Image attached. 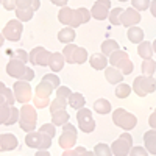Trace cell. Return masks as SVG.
I'll return each mask as SVG.
<instances>
[{
	"label": "cell",
	"instance_id": "34",
	"mask_svg": "<svg viewBox=\"0 0 156 156\" xmlns=\"http://www.w3.org/2000/svg\"><path fill=\"white\" fill-rule=\"evenodd\" d=\"M129 94H131V86L126 83H119L115 87V95L117 98H126Z\"/></svg>",
	"mask_w": 156,
	"mask_h": 156
},
{
	"label": "cell",
	"instance_id": "9",
	"mask_svg": "<svg viewBox=\"0 0 156 156\" xmlns=\"http://www.w3.org/2000/svg\"><path fill=\"white\" fill-rule=\"evenodd\" d=\"M51 139L48 134L42 133V131H30L25 136V144L30 148H36V150H42V148H50L51 147Z\"/></svg>",
	"mask_w": 156,
	"mask_h": 156
},
{
	"label": "cell",
	"instance_id": "29",
	"mask_svg": "<svg viewBox=\"0 0 156 156\" xmlns=\"http://www.w3.org/2000/svg\"><path fill=\"white\" fill-rule=\"evenodd\" d=\"M115 50H119V44H117L114 39H106V41H103L101 44V53L106 55L109 58V55H112Z\"/></svg>",
	"mask_w": 156,
	"mask_h": 156
},
{
	"label": "cell",
	"instance_id": "38",
	"mask_svg": "<svg viewBox=\"0 0 156 156\" xmlns=\"http://www.w3.org/2000/svg\"><path fill=\"white\" fill-rule=\"evenodd\" d=\"M94 154H97V156H111L112 154V150H111L109 145L100 142V144H97L94 147Z\"/></svg>",
	"mask_w": 156,
	"mask_h": 156
},
{
	"label": "cell",
	"instance_id": "2",
	"mask_svg": "<svg viewBox=\"0 0 156 156\" xmlns=\"http://www.w3.org/2000/svg\"><path fill=\"white\" fill-rule=\"evenodd\" d=\"M6 73L16 80H25V81H31L34 78V70L28 66H25V62H22L17 58H9L6 64Z\"/></svg>",
	"mask_w": 156,
	"mask_h": 156
},
{
	"label": "cell",
	"instance_id": "39",
	"mask_svg": "<svg viewBox=\"0 0 156 156\" xmlns=\"http://www.w3.org/2000/svg\"><path fill=\"white\" fill-rule=\"evenodd\" d=\"M150 0H131V5H133V8L134 9H137V11H145V9H148L150 8Z\"/></svg>",
	"mask_w": 156,
	"mask_h": 156
},
{
	"label": "cell",
	"instance_id": "16",
	"mask_svg": "<svg viewBox=\"0 0 156 156\" xmlns=\"http://www.w3.org/2000/svg\"><path fill=\"white\" fill-rule=\"evenodd\" d=\"M111 9V0H95V3L90 9V16L95 20H105L109 16Z\"/></svg>",
	"mask_w": 156,
	"mask_h": 156
},
{
	"label": "cell",
	"instance_id": "20",
	"mask_svg": "<svg viewBox=\"0 0 156 156\" xmlns=\"http://www.w3.org/2000/svg\"><path fill=\"white\" fill-rule=\"evenodd\" d=\"M123 76L125 75L117 67H114V66L105 69V78H106V81L109 84H119V83H122L123 81Z\"/></svg>",
	"mask_w": 156,
	"mask_h": 156
},
{
	"label": "cell",
	"instance_id": "15",
	"mask_svg": "<svg viewBox=\"0 0 156 156\" xmlns=\"http://www.w3.org/2000/svg\"><path fill=\"white\" fill-rule=\"evenodd\" d=\"M50 56H51V51L45 50L44 47H34L30 51V62L33 64V66L45 67V66H48Z\"/></svg>",
	"mask_w": 156,
	"mask_h": 156
},
{
	"label": "cell",
	"instance_id": "4",
	"mask_svg": "<svg viewBox=\"0 0 156 156\" xmlns=\"http://www.w3.org/2000/svg\"><path fill=\"white\" fill-rule=\"evenodd\" d=\"M55 90V87L51 86L47 80H41L34 89V95H33V105L34 108H45V106H50V95L51 92Z\"/></svg>",
	"mask_w": 156,
	"mask_h": 156
},
{
	"label": "cell",
	"instance_id": "47",
	"mask_svg": "<svg viewBox=\"0 0 156 156\" xmlns=\"http://www.w3.org/2000/svg\"><path fill=\"white\" fill-rule=\"evenodd\" d=\"M2 5L6 11H14L16 9V0H2Z\"/></svg>",
	"mask_w": 156,
	"mask_h": 156
},
{
	"label": "cell",
	"instance_id": "51",
	"mask_svg": "<svg viewBox=\"0 0 156 156\" xmlns=\"http://www.w3.org/2000/svg\"><path fill=\"white\" fill-rule=\"evenodd\" d=\"M3 41H5V36H3V33H0V47L3 45Z\"/></svg>",
	"mask_w": 156,
	"mask_h": 156
},
{
	"label": "cell",
	"instance_id": "48",
	"mask_svg": "<svg viewBox=\"0 0 156 156\" xmlns=\"http://www.w3.org/2000/svg\"><path fill=\"white\" fill-rule=\"evenodd\" d=\"M148 123H150L151 128H156V111L150 114V117H148Z\"/></svg>",
	"mask_w": 156,
	"mask_h": 156
},
{
	"label": "cell",
	"instance_id": "45",
	"mask_svg": "<svg viewBox=\"0 0 156 156\" xmlns=\"http://www.w3.org/2000/svg\"><path fill=\"white\" fill-rule=\"evenodd\" d=\"M19 112H20V109L12 106L11 108V114H9V119H8V122L5 125H14L16 122H19Z\"/></svg>",
	"mask_w": 156,
	"mask_h": 156
},
{
	"label": "cell",
	"instance_id": "8",
	"mask_svg": "<svg viewBox=\"0 0 156 156\" xmlns=\"http://www.w3.org/2000/svg\"><path fill=\"white\" fill-rule=\"evenodd\" d=\"M112 122H114V125L120 126L125 131H129V129H133L137 125V117L123 108H117L112 112Z\"/></svg>",
	"mask_w": 156,
	"mask_h": 156
},
{
	"label": "cell",
	"instance_id": "14",
	"mask_svg": "<svg viewBox=\"0 0 156 156\" xmlns=\"http://www.w3.org/2000/svg\"><path fill=\"white\" fill-rule=\"evenodd\" d=\"M12 92H14V97H16V101L19 103H28L31 100V86H30V81H25V80H17L12 86Z\"/></svg>",
	"mask_w": 156,
	"mask_h": 156
},
{
	"label": "cell",
	"instance_id": "49",
	"mask_svg": "<svg viewBox=\"0 0 156 156\" xmlns=\"http://www.w3.org/2000/svg\"><path fill=\"white\" fill-rule=\"evenodd\" d=\"M50 2L51 3H53V5H56V6H66L67 5V2H69V0H50Z\"/></svg>",
	"mask_w": 156,
	"mask_h": 156
},
{
	"label": "cell",
	"instance_id": "3",
	"mask_svg": "<svg viewBox=\"0 0 156 156\" xmlns=\"http://www.w3.org/2000/svg\"><path fill=\"white\" fill-rule=\"evenodd\" d=\"M36 123H37V112H36L34 106L28 105V103H23V106L20 108V112H19V126H20V129L25 131V133L34 131Z\"/></svg>",
	"mask_w": 156,
	"mask_h": 156
},
{
	"label": "cell",
	"instance_id": "7",
	"mask_svg": "<svg viewBox=\"0 0 156 156\" xmlns=\"http://www.w3.org/2000/svg\"><path fill=\"white\" fill-rule=\"evenodd\" d=\"M62 55L66 58V62L69 64H84L89 59L87 50L75 44H66V47L62 50Z\"/></svg>",
	"mask_w": 156,
	"mask_h": 156
},
{
	"label": "cell",
	"instance_id": "43",
	"mask_svg": "<svg viewBox=\"0 0 156 156\" xmlns=\"http://www.w3.org/2000/svg\"><path fill=\"white\" fill-rule=\"evenodd\" d=\"M76 154H90L86 148L83 147H76V148H69L64 150V156H76Z\"/></svg>",
	"mask_w": 156,
	"mask_h": 156
},
{
	"label": "cell",
	"instance_id": "46",
	"mask_svg": "<svg viewBox=\"0 0 156 156\" xmlns=\"http://www.w3.org/2000/svg\"><path fill=\"white\" fill-rule=\"evenodd\" d=\"M129 153H131L133 156H147L148 151H147V148H144V147H133Z\"/></svg>",
	"mask_w": 156,
	"mask_h": 156
},
{
	"label": "cell",
	"instance_id": "54",
	"mask_svg": "<svg viewBox=\"0 0 156 156\" xmlns=\"http://www.w3.org/2000/svg\"><path fill=\"white\" fill-rule=\"evenodd\" d=\"M119 2H128V0H119Z\"/></svg>",
	"mask_w": 156,
	"mask_h": 156
},
{
	"label": "cell",
	"instance_id": "52",
	"mask_svg": "<svg viewBox=\"0 0 156 156\" xmlns=\"http://www.w3.org/2000/svg\"><path fill=\"white\" fill-rule=\"evenodd\" d=\"M3 101H6V100H5V97H3L2 94H0V105H2V103H3Z\"/></svg>",
	"mask_w": 156,
	"mask_h": 156
},
{
	"label": "cell",
	"instance_id": "40",
	"mask_svg": "<svg viewBox=\"0 0 156 156\" xmlns=\"http://www.w3.org/2000/svg\"><path fill=\"white\" fill-rule=\"evenodd\" d=\"M9 55H11V58H17L22 62L30 61V53H27V51H23V50H12V51H9Z\"/></svg>",
	"mask_w": 156,
	"mask_h": 156
},
{
	"label": "cell",
	"instance_id": "23",
	"mask_svg": "<svg viewBox=\"0 0 156 156\" xmlns=\"http://www.w3.org/2000/svg\"><path fill=\"white\" fill-rule=\"evenodd\" d=\"M75 37H76V33L72 27H66V28L59 30L58 33V41L62 44H72L75 41Z\"/></svg>",
	"mask_w": 156,
	"mask_h": 156
},
{
	"label": "cell",
	"instance_id": "27",
	"mask_svg": "<svg viewBox=\"0 0 156 156\" xmlns=\"http://www.w3.org/2000/svg\"><path fill=\"white\" fill-rule=\"evenodd\" d=\"M111 109H112V106H111V103L106 98H98V100L94 101V111L97 114H103V115H105V114H109Z\"/></svg>",
	"mask_w": 156,
	"mask_h": 156
},
{
	"label": "cell",
	"instance_id": "13",
	"mask_svg": "<svg viewBox=\"0 0 156 156\" xmlns=\"http://www.w3.org/2000/svg\"><path fill=\"white\" fill-rule=\"evenodd\" d=\"M22 31H23V25H22V20L19 19H11L6 22V25L3 27V36L5 39H8V41L11 42H16L20 39L22 36Z\"/></svg>",
	"mask_w": 156,
	"mask_h": 156
},
{
	"label": "cell",
	"instance_id": "33",
	"mask_svg": "<svg viewBox=\"0 0 156 156\" xmlns=\"http://www.w3.org/2000/svg\"><path fill=\"white\" fill-rule=\"evenodd\" d=\"M67 105H69V100L61 98V97H56L53 101H50V114L55 112V111H58V109H66Z\"/></svg>",
	"mask_w": 156,
	"mask_h": 156
},
{
	"label": "cell",
	"instance_id": "28",
	"mask_svg": "<svg viewBox=\"0 0 156 156\" xmlns=\"http://www.w3.org/2000/svg\"><path fill=\"white\" fill-rule=\"evenodd\" d=\"M137 55L142 58V59H148L153 56V45L147 41H142L139 42V47H137Z\"/></svg>",
	"mask_w": 156,
	"mask_h": 156
},
{
	"label": "cell",
	"instance_id": "41",
	"mask_svg": "<svg viewBox=\"0 0 156 156\" xmlns=\"http://www.w3.org/2000/svg\"><path fill=\"white\" fill-rule=\"evenodd\" d=\"M42 78H44V80H47V81H48L51 86H53L55 89L61 86V80H59V76H58L56 73H47V75H44Z\"/></svg>",
	"mask_w": 156,
	"mask_h": 156
},
{
	"label": "cell",
	"instance_id": "24",
	"mask_svg": "<svg viewBox=\"0 0 156 156\" xmlns=\"http://www.w3.org/2000/svg\"><path fill=\"white\" fill-rule=\"evenodd\" d=\"M69 112L66 109H58L55 112H51V123L55 126H62L64 123L69 122Z\"/></svg>",
	"mask_w": 156,
	"mask_h": 156
},
{
	"label": "cell",
	"instance_id": "25",
	"mask_svg": "<svg viewBox=\"0 0 156 156\" xmlns=\"http://www.w3.org/2000/svg\"><path fill=\"white\" fill-rule=\"evenodd\" d=\"M126 37L133 44H139V42L144 41V30L136 27V25H134V27H129L128 28V33H126Z\"/></svg>",
	"mask_w": 156,
	"mask_h": 156
},
{
	"label": "cell",
	"instance_id": "50",
	"mask_svg": "<svg viewBox=\"0 0 156 156\" xmlns=\"http://www.w3.org/2000/svg\"><path fill=\"white\" fill-rule=\"evenodd\" d=\"M150 12H151L153 17H156V0H153V2L150 3Z\"/></svg>",
	"mask_w": 156,
	"mask_h": 156
},
{
	"label": "cell",
	"instance_id": "55",
	"mask_svg": "<svg viewBox=\"0 0 156 156\" xmlns=\"http://www.w3.org/2000/svg\"><path fill=\"white\" fill-rule=\"evenodd\" d=\"M0 5H2V0H0Z\"/></svg>",
	"mask_w": 156,
	"mask_h": 156
},
{
	"label": "cell",
	"instance_id": "17",
	"mask_svg": "<svg viewBox=\"0 0 156 156\" xmlns=\"http://www.w3.org/2000/svg\"><path fill=\"white\" fill-rule=\"evenodd\" d=\"M122 25L126 28L129 27H134V25H137L140 22V12L134 8H128V9H123L122 12Z\"/></svg>",
	"mask_w": 156,
	"mask_h": 156
},
{
	"label": "cell",
	"instance_id": "36",
	"mask_svg": "<svg viewBox=\"0 0 156 156\" xmlns=\"http://www.w3.org/2000/svg\"><path fill=\"white\" fill-rule=\"evenodd\" d=\"M39 6H41L39 0H16V8H33L36 11Z\"/></svg>",
	"mask_w": 156,
	"mask_h": 156
},
{
	"label": "cell",
	"instance_id": "21",
	"mask_svg": "<svg viewBox=\"0 0 156 156\" xmlns=\"http://www.w3.org/2000/svg\"><path fill=\"white\" fill-rule=\"evenodd\" d=\"M64 62H66V58H64L62 53L59 51H55V53H51L50 56V61H48V67L51 72H61L62 67H64Z\"/></svg>",
	"mask_w": 156,
	"mask_h": 156
},
{
	"label": "cell",
	"instance_id": "6",
	"mask_svg": "<svg viewBox=\"0 0 156 156\" xmlns=\"http://www.w3.org/2000/svg\"><path fill=\"white\" fill-rule=\"evenodd\" d=\"M133 90L137 97H147L148 94H153L156 90V80L150 75H140L134 78Z\"/></svg>",
	"mask_w": 156,
	"mask_h": 156
},
{
	"label": "cell",
	"instance_id": "44",
	"mask_svg": "<svg viewBox=\"0 0 156 156\" xmlns=\"http://www.w3.org/2000/svg\"><path fill=\"white\" fill-rule=\"evenodd\" d=\"M70 94H72V90H70L67 86H59V87H56V97H61V98L69 100Z\"/></svg>",
	"mask_w": 156,
	"mask_h": 156
},
{
	"label": "cell",
	"instance_id": "37",
	"mask_svg": "<svg viewBox=\"0 0 156 156\" xmlns=\"http://www.w3.org/2000/svg\"><path fill=\"white\" fill-rule=\"evenodd\" d=\"M0 94H2L5 97V100L9 103V105H14V101H16V97H14V92H12L11 89H8L2 81H0Z\"/></svg>",
	"mask_w": 156,
	"mask_h": 156
},
{
	"label": "cell",
	"instance_id": "42",
	"mask_svg": "<svg viewBox=\"0 0 156 156\" xmlns=\"http://www.w3.org/2000/svg\"><path fill=\"white\" fill-rule=\"evenodd\" d=\"M39 131L48 134L50 137H55V134H56V126H55L53 123H44L41 128H39Z\"/></svg>",
	"mask_w": 156,
	"mask_h": 156
},
{
	"label": "cell",
	"instance_id": "30",
	"mask_svg": "<svg viewBox=\"0 0 156 156\" xmlns=\"http://www.w3.org/2000/svg\"><path fill=\"white\" fill-rule=\"evenodd\" d=\"M140 70H142V75H150L153 76L154 70H156V61L148 58V59H144L140 64Z\"/></svg>",
	"mask_w": 156,
	"mask_h": 156
},
{
	"label": "cell",
	"instance_id": "53",
	"mask_svg": "<svg viewBox=\"0 0 156 156\" xmlns=\"http://www.w3.org/2000/svg\"><path fill=\"white\" fill-rule=\"evenodd\" d=\"M151 45H153V51H154V53H156V39H154V41H153V44H151Z\"/></svg>",
	"mask_w": 156,
	"mask_h": 156
},
{
	"label": "cell",
	"instance_id": "5",
	"mask_svg": "<svg viewBox=\"0 0 156 156\" xmlns=\"http://www.w3.org/2000/svg\"><path fill=\"white\" fill-rule=\"evenodd\" d=\"M109 62H111V66H114V67H117L123 75H129L133 70H134V64H133V61L129 59V56H128V53L126 51H123V50H115L112 55H109Z\"/></svg>",
	"mask_w": 156,
	"mask_h": 156
},
{
	"label": "cell",
	"instance_id": "11",
	"mask_svg": "<svg viewBox=\"0 0 156 156\" xmlns=\"http://www.w3.org/2000/svg\"><path fill=\"white\" fill-rule=\"evenodd\" d=\"M131 147H133V137L129 133H123L119 136V139H115L111 145V150H112V154L114 156H126L131 151Z\"/></svg>",
	"mask_w": 156,
	"mask_h": 156
},
{
	"label": "cell",
	"instance_id": "26",
	"mask_svg": "<svg viewBox=\"0 0 156 156\" xmlns=\"http://www.w3.org/2000/svg\"><path fill=\"white\" fill-rule=\"evenodd\" d=\"M84 105H86V98H84L83 94H80V92H72L70 94V97H69V106L72 109H80Z\"/></svg>",
	"mask_w": 156,
	"mask_h": 156
},
{
	"label": "cell",
	"instance_id": "10",
	"mask_svg": "<svg viewBox=\"0 0 156 156\" xmlns=\"http://www.w3.org/2000/svg\"><path fill=\"white\" fill-rule=\"evenodd\" d=\"M76 122H78L80 129L83 133H86V134L92 133L95 129V120L92 117V111L84 108V106L80 108V109H76Z\"/></svg>",
	"mask_w": 156,
	"mask_h": 156
},
{
	"label": "cell",
	"instance_id": "22",
	"mask_svg": "<svg viewBox=\"0 0 156 156\" xmlns=\"http://www.w3.org/2000/svg\"><path fill=\"white\" fill-rule=\"evenodd\" d=\"M144 145L150 154H156V128H151L144 134Z\"/></svg>",
	"mask_w": 156,
	"mask_h": 156
},
{
	"label": "cell",
	"instance_id": "35",
	"mask_svg": "<svg viewBox=\"0 0 156 156\" xmlns=\"http://www.w3.org/2000/svg\"><path fill=\"white\" fill-rule=\"evenodd\" d=\"M122 12H123V8H114L109 11V22L112 25H122Z\"/></svg>",
	"mask_w": 156,
	"mask_h": 156
},
{
	"label": "cell",
	"instance_id": "19",
	"mask_svg": "<svg viewBox=\"0 0 156 156\" xmlns=\"http://www.w3.org/2000/svg\"><path fill=\"white\" fill-rule=\"evenodd\" d=\"M89 64H90V67L95 69V70H105L106 66H108V56L106 55H103V53H92L89 56Z\"/></svg>",
	"mask_w": 156,
	"mask_h": 156
},
{
	"label": "cell",
	"instance_id": "1",
	"mask_svg": "<svg viewBox=\"0 0 156 156\" xmlns=\"http://www.w3.org/2000/svg\"><path fill=\"white\" fill-rule=\"evenodd\" d=\"M90 12L86 8H78V9H72L69 6H62L58 12V20L67 27L76 28L81 23H87L90 20Z\"/></svg>",
	"mask_w": 156,
	"mask_h": 156
},
{
	"label": "cell",
	"instance_id": "18",
	"mask_svg": "<svg viewBox=\"0 0 156 156\" xmlns=\"http://www.w3.org/2000/svg\"><path fill=\"white\" fill-rule=\"evenodd\" d=\"M19 147V140L14 134L3 133L0 134V151H11Z\"/></svg>",
	"mask_w": 156,
	"mask_h": 156
},
{
	"label": "cell",
	"instance_id": "32",
	"mask_svg": "<svg viewBox=\"0 0 156 156\" xmlns=\"http://www.w3.org/2000/svg\"><path fill=\"white\" fill-rule=\"evenodd\" d=\"M11 108L12 105H9L8 101H3L0 105V125H5L9 119V114H11Z\"/></svg>",
	"mask_w": 156,
	"mask_h": 156
},
{
	"label": "cell",
	"instance_id": "31",
	"mask_svg": "<svg viewBox=\"0 0 156 156\" xmlns=\"http://www.w3.org/2000/svg\"><path fill=\"white\" fill-rule=\"evenodd\" d=\"M14 11H16L17 19L22 20V22L31 20V17H33V14H34V9H33V8H16Z\"/></svg>",
	"mask_w": 156,
	"mask_h": 156
},
{
	"label": "cell",
	"instance_id": "12",
	"mask_svg": "<svg viewBox=\"0 0 156 156\" xmlns=\"http://www.w3.org/2000/svg\"><path fill=\"white\" fill-rule=\"evenodd\" d=\"M76 137H78V134H76V128H75L72 123L67 122V123H64V125H62V133H61V136H59L58 144H59V147L64 148V150L73 148L75 142H76Z\"/></svg>",
	"mask_w": 156,
	"mask_h": 156
}]
</instances>
